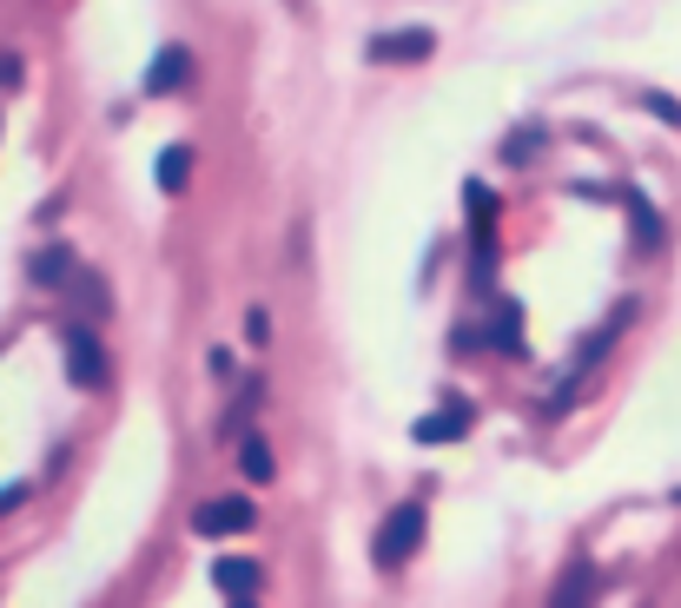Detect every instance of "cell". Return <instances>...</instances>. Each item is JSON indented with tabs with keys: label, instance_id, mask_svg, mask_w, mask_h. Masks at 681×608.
<instances>
[{
	"label": "cell",
	"instance_id": "obj_1",
	"mask_svg": "<svg viewBox=\"0 0 681 608\" xmlns=\"http://www.w3.org/2000/svg\"><path fill=\"white\" fill-rule=\"evenodd\" d=\"M60 358H66V377L79 384V391H99L106 384V344H99V331L93 324H60Z\"/></svg>",
	"mask_w": 681,
	"mask_h": 608
},
{
	"label": "cell",
	"instance_id": "obj_2",
	"mask_svg": "<svg viewBox=\"0 0 681 608\" xmlns=\"http://www.w3.org/2000/svg\"><path fill=\"white\" fill-rule=\"evenodd\" d=\"M417 543H424V503H397L391 523L377 530L371 556H377V569H404V563L417 556Z\"/></svg>",
	"mask_w": 681,
	"mask_h": 608
},
{
	"label": "cell",
	"instance_id": "obj_3",
	"mask_svg": "<svg viewBox=\"0 0 681 608\" xmlns=\"http://www.w3.org/2000/svg\"><path fill=\"white\" fill-rule=\"evenodd\" d=\"M430 53H437V26H397V33L364 40V60H377V66H411V60H430Z\"/></svg>",
	"mask_w": 681,
	"mask_h": 608
},
{
	"label": "cell",
	"instance_id": "obj_4",
	"mask_svg": "<svg viewBox=\"0 0 681 608\" xmlns=\"http://www.w3.org/2000/svg\"><path fill=\"white\" fill-rule=\"evenodd\" d=\"M252 523H258V503H252V497H212V503L192 510V530H199V536H245Z\"/></svg>",
	"mask_w": 681,
	"mask_h": 608
},
{
	"label": "cell",
	"instance_id": "obj_5",
	"mask_svg": "<svg viewBox=\"0 0 681 608\" xmlns=\"http://www.w3.org/2000/svg\"><path fill=\"white\" fill-rule=\"evenodd\" d=\"M185 86H192V53L185 46H159L152 66H146V93L166 99V93H185Z\"/></svg>",
	"mask_w": 681,
	"mask_h": 608
},
{
	"label": "cell",
	"instance_id": "obj_6",
	"mask_svg": "<svg viewBox=\"0 0 681 608\" xmlns=\"http://www.w3.org/2000/svg\"><path fill=\"white\" fill-rule=\"evenodd\" d=\"M464 218H470V245H477V252H497V245H490V238H497V199H490L483 179H464Z\"/></svg>",
	"mask_w": 681,
	"mask_h": 608
},
{
	"label": "cell",
	"instance_id": "obj_7",
	"mask_svg": "<svg viewBox=\"0 0 681 608\" xmlns=\"http://www.w3.org/2000/svg\"><path fill=\"white\" fill-rule=\"evenodd\" d=\"M596 583H603V576H596V563H589V556H576V563L556 576L550 608H596Z\"/></svg>",
	"mask_w": 681,
	"mask_h": 608
},
{
	"label": "cell",
	"instance_id": "obj_8",
	"mask_svg": "<svg viewBox=\"0 0 681 608\" xmlns=\"http://www.w3.org/2000/svg\"><path fill=\"white\" fill-rule=\"evenodd\" d=\"M411 437H417V444H457V437H470V410H464V404H444V410L417 417Z\"/></svg>",
	"mask_w": 681,
	"mask_h": 608
},
{
	"label": "cell",
	"instance_id": "obj_9",
	"mask_svg": "<svg viewBox=\"0 0 681 608\" xmlns=\"http://www.w3.org/2000/svg\"><path fill=\"white\" fill-rule=\"evenodd\" d=\"M212 583H219L232 602H245V596H258V589H265V569H258V563H245V556H219V563H212Z\"/></svg>",
	"mask_w": 681,
	"mask_h": 608
},
{
	"label": "cell",
	"instance_id": "obj_10",
	"mask_svg": "<svg viewBox=\"0 0 681 608\" xmlns=\"http://www.w3.org/2000/svg\"><path fill=\"white\" fill-rule=\"evenodd\" d=\"M483 344H497L503 358H517V351H523V311H517L510 298H497V305H490V324H483Z\"/></svg>",
	"mask_w": 681,
	"mask_h": 608
},
{
	"label": "cell",
	"instance_id": "obj_11",
	"mask_svg": "<svg viewBox=\"0 0 681 608\" xmlns=\"http://www.w3.org/2000/svg\"><path fill=\"white\" fill-rule=\"evenodd\" d=\"M623 205H629V225H636V245H642V252H656V245H662V212H656V205H649L642 192H623Z\"/></svg>",
	"mask_w": 681,
	"mask_h": 608
},
{
	"label": "cell",
	"instance_id": "obj_12",
	"mask_svg": "<svg viewBox=\"0 0 681 608\" xmlns=\"http://www.w3.org/2000/svg\"><path fill=\"white\" fill-rule=\"evenodd\" d=\"M26 278H33V285H66V278H73V252H66V245L33 252V258H26Z\"/></svg>",
	"mask_w": 681,
	"mask_h": 608
},
{
	"label": "cell",
	"instance_id": "obj_13",
	"mask_svg": "<svg viewBox=\"0 0 681 608\" xmlns=\"http://www.w3.org/2000/svg\"><path fill=\"white\" fill-rule=\"evenodd\" d=\"M238 470H245V483H272V477H278L272 444H265V437H238Z\"/></svg>",
	"mask_w": 681,
	"mask_h": 608
},
{
	"label": "cell",
	"instance_id": "obj_14",
	"mask_svg": "<svg viewBox=\"0 0 681 608\" xmlns=\"http://www.w3.org/2000/svg\"><path fill=\"white\" fill-rule=\"evenodd\" d=\"M152 172H159V192H179V185L192 179V152H185V146H166Z\"/></svg>",
	"mask_w": 681,
	"mask_h": 608
},
{
	"label": "cell",
	"instance_id": "obj_15",
	"mask_svg": "<svg viewBox=\"0 0 681 608\" xmlns=\"http://www.w3.org/2000/svg\"><path fill=\"white\" fill-rule=\"evenodd\" d=\"M536 146H543V132H536V126H523V132L503 146V159H510V166H523V159H536Z\"/></svg>",
	"mask_w": 681,
	"mask_h": 608
},
{
	"label": "cell",
	"instance_id": "obj_16",
	"mask_svg": "<svg viewBox=\"0 0 681 608\" xmlns=\"http://www.w3.org/2000/svg\"><path fill=\"white\" fill-rule=\"evenodd\" d=\"M73 291H79V305H86V318H106V285H99L93 271H86V278L73 285Z\"/></svg>",
	"mask_w": 681,
	"mask_h": 608
},
{
	"label": "cell",
	"instance_id": "obj_17",
	"mask_svg": "<svg viewBox=\"0 0 681 608\" xmlns=\"http://www.w3.org/2000/svg\"><path fill=\"white\" fill-rule=\"evenodd\" d=\"M642 106H649L656 119H669V126H681V106L669 99V93H642Z\"/></svg>",
	"mask_w": 681,
	"mask_h": 608
},
{
	"label": "cell",
	"instance_id": "obj_18",
	"mask_svg": "<svg viewBox=\"0 0 681 608\" xmlns=\"http://www.w3.org/2000/svg\"><path fill=\"white\" fill-rule=\"evenodd\" d=\"M245 338H252V344H265V338H272V318H265V311H252V318H245Z\"/></svg>",
	"mask_w": 681,
	"mask_h": 608
},
{
	"label": "cell",
	"instance_id": "obj_19",
	"mask_svg": "<svg viewBox=\"0 0 681 608\" xmlns=\"http://www.w3.org/2000/svg\"><path fill=\"white\" fill-rule=\"evenodd\" d=\"M20 73H26L20 53H0V86H20Z\"/></svg>",
	"mask_w": 681,
	"mask_h": 608
},
{
	"label": "cell",
	"instance_id": "obj_20",
	"mask_svg": "<svg viewBox=\"0 0 681 608\" xmlns=\"http://www.w3.org/2000/svg\"><path fill=\"white\" fill-rule=\"evenodd\" d=\"M20 497H26V490H20V483H7V490H0V516H7V510H13Z\"/></svg>",
	"mask_w": 681,
	"mask_h": 608
},
{
	"label": "cell",
	"instance_id": "obj_21",
	"mask_svg": "<svg viewBox=\"0 0 681 608\" xmlns=\"http://www.w3.org/2000/svg\"><path fill=\"white\" fill-rule=\"evenodd\" d=\"M232 608H252V596H245V602H232Z\"/></svg>",
	"mask_w": 681,
	"mask_h": 608
}]
</instances>
